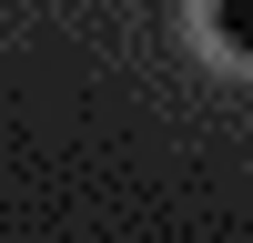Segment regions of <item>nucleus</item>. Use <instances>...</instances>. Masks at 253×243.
I'll list each match as a JSON object with an SVG mask.
<instances>
[{
	"mask_svg": "<svg viewBox=\"0 0 253 243\" xmlns=\"http://www.w3.org/2000/svg\"><path fill=\"white\" fill-rule=\"evenodd\" d=\"M213 40L233 61H253V0H213Z\"/></svg>",
	"mask_w": 253,
	"mask_h": 243,
	"instance_id": "obj_1",
	"label": "nucleus"
}]
</instances>
